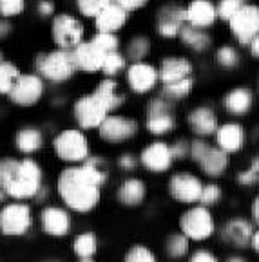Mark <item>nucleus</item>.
I'll return each instance as SVG.
<instances>
[{
	"label": "nucleus",
	"instance_id": "nucleus-54",
	"mask_svg": "<svg viewBox=\"0 0 259 262\" xmlns=\"http://www.w3.org/2000/svg\"><path fill=\"white\" fill-rule=\"evenodd\" d=\"M227 262H247V260H245V258H241V257H230Z\"/></svg>",
	"mask_w": 259,
	"mask_h": 262
},
{
	"label": "nucleus",
	"instance_id": "nucleus-48",
	"mask_svg": "<svg viewBox=\"0 0 259 262\" xmlns=\"http://www.w3.org/2000/svg\"><path fill=\"white\" fill-rule=\"evenodd\" d=\"M118 166H120L122 170H125V172H132V170L138 166V159H136V156L132 154H122L120 158H118Z\"/></svg>",
	"mask_w": 259,
	"mask_h": 262
},
{
	"label": "nucleus",
	"instance_id": "nucleus-35",
	"mask_svg": "<svg viewBox=\"0 0 259 262\" xmlns=\"http://www.w3.org/2000/svg\"><path fill=\"white\" fill-rule=\"evenodd\" d=\"M192 87H194V80L192 78H187V80L176 81V83L163 85L162 96L167 98L169 101H178L189 96V94L192 93Z\"/></svg>",
	"mask_w": 259,
	"mask_h": 262
},
{
	"label": "nucleus",
	"instance_id": "nucleus-5",
	"mask_svg": "<svg viewBox=\"0 0 259 262\" xmlns=\"http://www.w3.org/2000/svg\"><path fill=\"white\" fill-rule=\"evenodd\" d=\"M49 35L56 49L73 51L85 40V26L78 16H74V13L58 11L51 18Z\"/></svg>",
	"mask_w": 259,
	"mask_h": 262
},
{
	"label": "nucleus",
	"instance_id": "nucleus-22",
	"mask_svg": "<svg viewBox=\"0 0 259 262\" xmlns=\"http://www.w3.org/2000/svg\"><path fill=\"white\" fill-rule=\"evenodd\" d=\"M187 120H189V125L194 130V134L203 136V138L216 134L217 127H220L216 112L210 107H207V105L192 108V111L189 112V118H187Z\"/></svg>",
	"mask_w": 259,
	"mask_h": 262
},
{
	"label": "nucleus",
	"instance_id": "nucleus-6",
	"mask_svg": "<svg viewBox=\"0 0 259 262\" xmlns=\"http://www.w3.org/2000/svg\"><path fill=\"white\" fill-rule=\"evenodd\" d=\"M71 116H73L74 123L78 125L80 130H98V127L109 116V111L100 101V98L94 93H91L82 94L80 98L73 101Z\"/></svg>",
	"mask_w": 259,
	"mask_h": 262
},
{
	"label": "nucleus",
	"instance_id": "nucleus-19",
	"mask_svg": "<svg viewBox=\"0 0 259 262\" xmlns=\"http://www.w3.org/2000/svg\"><path fill=\"white\" fill-rule=\"evenodd\" d=\"M129 20V13H125L122 8H118L116 4H109L104 11H100L93 18V26L96 33H114L118 35V31H122Z\"/></svg>",
	"mask_w": 259,
	"mask_h": 262
},
{
	"label": "nucleus",
	"instance_id": "nucleus-55",
	"mask_svg": "<svg viewBox=\"0 0 259 262\" xmlns=\"http://www.w3.org/2000/svg\"><path fill=\"white\" fill-rule=\"evenodd\" d=\"M6 58H4V51H2V47H0V62H4Z\"/></svg>",
	"mask_w": 259,
	"mask_h": 262
},
{
	"label": "nucleus",
	"instance_id": "nucleus-17",
	"mask_svg": "<svg viewBox=\"0 0 259 262\" xmlns=\"http://www.w3.org/2000/svg\"><path fill=\"white\" fill-rule=\"evenodd\" d=\"M138 161L147 170H151V172L162 173V172H167V170L172 166L174 159H172V154H170L169 143L152 141L142 150Z\"/></svg>",
	"mask_w": 259,
	"mask_h": 262
},
{
	"label": "nucleus",
	"instance_id": "nucleus-46",
	"mask_svg": "<svg viewBox=\"0 0 259 262\" xmlns=\"http://www.w3.org/2000/svg\"><path fill=\"white\" fill-rule=\"evenodd\" d=\"M170 147V154H172V159H185L189 158L190 154V141H187V139H178V141H174L172 145H169Z\"/></svg>",
	"mask_w": 259,
	"mask_h": 262
},
{
	"label": "nucleus",
	"instance_id": "nucleus-31",
	"mask_svg": "<svg viewBox=\"0 0 259 262\" xmlns=\"http://www.w3.org/2000/svg\"><path fill=\"white\" fill-rule=\"evenodd\" d=\"M145 127L154 136H167L174 130L176 118L172 112H158V114H147Z\"/></svg>",
	"mask_w": 259,
	"mask_h": 262
},
{
	"label": "nucleus",
	"instance_id": "nucleus-20",
	"mask_svg": "<svg viewBox=\"0 0 259 262\" xmlns=\"http://www.w3.org/2000/svg\"><path fill=\"white\" fill-rule=\"evenodd\" d=\"M217 20L216 4L212 0H190L187 6V24L197 29H209Z\"/></svg>",
	"mask_w": 259,
	"mask_h": 262
},
{
	"label": "nucleus",
	"instance_id": "nucleus-30",
	"mask_svg": "<svg viewBox=\"0 0 259 262\" xmlns=\"http://www.w3.org/2000/svg\"><path fill=\"white\" fill-rule=\"evenodd\" d=\"M151 49H152V42L149 36L136 35L127 42L125 51H124V56L127 58V62H131V63L145 62V58L151 54Z\"/></svg>",
	"mask_w": 259,
	"mask_h": 262
},
{
	"label": "nucleus",
	"instance_id": "nucleus-41",
	"mask_svg": "<svg viewBox=\"0 0 259 262\" xmlns=\"http://www.w3.org/2000/svg\"><path fill=\"white\" fill-rule=\"evenodd\" d=\"M245 4V0H220L216 4V15L217 20L221 22H227L236 15L241 9V6Z\"/></svg>",
	"mask_w": 259,
	"mask_h": 262
},
{
	"label": "nucleus",
	"instance_id": "nucleus-18",
	"mask_svg": "<svg viewBox=\"0 0 259 262\" xmlns=\"http://www.w3.org/2000/svg\"><path fill=\"white\" fill-rule=\"evenodd\" d=\"M192 62L185 56H167L162 60L158 69V76L162 85L176 83V81L192 78Z\"/></svg>",
	"mask_w": 259,
	"mask_h": 262
},
{
	"label": "nucleus",
	"instance_id": "nucleus-3",
	"mask_svg": "<svg viewBox=\"0 0 259 262\" xmlns=\"http://www.w3.org/2000/svg\"><path fill=\"white\" fill-rule=\"evenodd\" d=\"M35 73L42 78L46 83L62 85L73 80L78 73L74 67L71 51L66 49H51L35 56Z\"/></svg>",
	"mask_w": 259,
	"mask_h": 262
},
{
	"label": "nucleus",
	"instance_id": "nucleus-24",
	"mask_svg": "<svg viewBox=\"0 0 259 262\" xmlns=\"http://www.w3.org/2000/svg\"><path fill=\"white\" fill-rule=\"evenodd\" d=\"M196 163L200 165L201 172L207 173L209 178H220L228 166V154L221 150L220 147L209 145Z\"/></svg>",
	"mask_w": 259,
	"mask_h": 262
},
{
	"label": "nucleus",
	"instance_id": "nucleus-21",
	"mask_svg": "<svg viewBox=\"0 0 259 262\" xmlns=\"http://www.w3.org/2000/svg\"><path fill=\"white\" fill-rule=\"evenodd\" d=\"M44 143H46V138H44L42 128L35 127V125H26V127L18 128L15 134V148L26 158L42 150Z\"/></svg>",
	"mask_w": 259,
	"mask_h": 262
},
{
	"label": "nucleus",
	"instance_id": "nucleus-47",
	"mask_svg": "<svg viewBox=\"0 0 259 262\" xmlns=\"http://www.w3.org/2000/svg\"><path fill=\"white\" fill-rule=\"evenodd\" d=\"M112 4H116L118 8H122L125 13H134L143 9L151 0H111Z\"/></svg>",
	"mask_w": 259,
	"mask_h": 262
},
{
	"label": "nucleus",
	"instance_id": "nucleus-2",
	"mask_svg": "<svg viewBox=\"0 0 259 262\" xmlns=\"http://www.w3.org/2000/svg\"><path fill=\"white\" fill-rule=\"evenodd\" d=\"M0 188L13 201L36 199L44 188L42 166L33 158L0 159Z\"/></svg>",
	"mask_w": 259,
	"mask_h": 262
},
{
	"label": "nucleus",
	"instance_id": "nucleus-39",
	"mask_svg": "<svg viewBox=\"0 0 259 262\" xmlns=\"http://www.w3.org/2000/svg\"><path fill=\"white\" fill-rule=\"evenodd\" d=\"M216 62L220 63L223 69H234V67L240 66L241 56H240V53H237L236 47L223 46L216 51Z\"/></svg>",
	"mask_w": 259,
	"mask_h": 262
},
{
	"label": "nucleus",
	"instance_id": "nucleus-10",
	"mask_svg": "<svg viewBox=\"0 0 259 262\" xmlns=\"http://www.w3.org/2000/svg\"><path fill=\"white\" fill-rule=\"evenodd\" d=\"M228 27L241 46H248L259 35V6L245 2L240 11L228 20Z\"/></svg>",
	"mask_w": 259,
	"mask_h": 262
},
{
	"label": "nucleus",
	"instance_id": "nucleus-37",
	"mask_svg": "<svg viewBox=\"0 0 259 262\" xmlns=\"http://www.w3.org/2000/svg\"><path fill=\"white\" fill-rule=\"evenodd\" d=\"M165 251L169 253V257L180 258L183 255L189 253V239L183 233H172L167 237L165 243Z\"/></svg>",
	"mask_w": 259,
	"mask_h": 262
},
{
	"label": "nucleus",
	"instance_id": "nucleus-43",
	"mask_svg": "<svg viewBox=\"0 0 259 262\" xmlns=\"http://www.w3.org/2000/svg\"><path fill=\"white\" fill-rule=\"evenodd\" d=\"M220 199H221V188L217 185H214V183H210V185H203V190H201V195L197 203L207 208V206L216 205Z\"/></svg>",
	"mask_w": 259,
	"mask_h": 262
},
{
	"label": "nucleus",
	"instance_id": "nucleus-26",
	"mask_svg": "<svg viewBox=\"0 0 259 262\" xmlns=\"http://www.w3.org/2000/svg\"><path fill=\"white\" fill-rule=\"evenodd\" d=\"M252 235H254V228L243 217H236V219L228 221L223 226V239L228 244H232V246H248V243L252 241Z\"/></svg>",
	"mask_w": 259,
	"mask_h": 262
},
{
	"label": "nucleus",
	"instance_id": "nucleus-28",
	"mask_svg": "<svg viewBox=\"0 0 259 262\" xmlns=\"http://www.w3.org/2000/svg\"><path fill=\"white\" fill-rule=\"evenodd\" d=\"M252 103H254V96H252L250 89H247V87H236L230 93H227V96L223 100L227 112L232 116L247 114L252 108Z\"/></svg>",
	"mask_w": 259,
	"mask_h": 262
},
{
	"label": "nucleus",
	"instance_id": "nucleus-15",
	"mask_svg": "<svg viewBox=\"0 0 259 262\" xmlns=\"http://www.w3.org/2000/svg\"><path fill=\"white\" fill-rule=\"evenodd\" d=\"M125 76H127V83L134 94L151 93L160 81L158 69L147 62L131 63L125 71Z\"/></svg>",
	"mask_w": 259,
	"mask_h": 262
},
{
	"label": "nucleus",
	"instance_id": "nucleus-45",
	"mask_svg": "<svg viewBox=\"0 0 259 262\" xmlns=\"http://www.w3.org/2000/svg\"><path fill=\"white\" fill-rule=\"evenodd\" d=\"M237 181H240L241 185H245V186L254 185V183L259 181V158L254 159V163H252L250 168L243 170V172L237 176Z\"/></svg>",
	"mask_w": 259,
	"mask_h": 262
},
{
	"label": "nucleus",
	"instance_id": "nucleus-32",
	"mask_svg": "<svg viewBox=\"0 0 259 262\" xmlns=\"http://www.w3.org/2000/svg\"><path fill=\"white\" fill-rule=\"evenodd\" d=\"M98 250V239L93 231H82L73 241V253L78 258H93Z\"/></svg>",
	"mask_w": 259,
	"mask_h": 262
},
{
	"label": "nucleus",
	"instance_id": "nucleus-4",
	"mask_svg": "<svg viewBox=\"0 0 259 262\" xmlns=\"http://www.w3.org/2000/svg\"><path fill=\"white\" fill-rule=\"evenodd\" d=\"M54 156L67 165H80L91 156V143L80 128H64L53 139Z\"/></svg>",
	"mask_w": 259,
	"mask_h": 262
},
{
	"label": "nucleus",
	"instance_id": "nucleus-1",
	"mask_svg": "<svg viewBox=\"0 0 259 262\" xmlns=\"http://www.w3.org/2000/svg\"><path fill=\"white\" fill-rule=\"evenodd\" d=\"M109 173L104 168V159L87 158L80 165H69L58 173L56 192L62 203L76 213L93 212L100 203L102 186Z\"/></svg>",
	"mask_w": 259,
	"mask_h": 262
},
{
	"label": "nucleus",
	"instance_id": "nucleus-12",
	"mask_svg": "<svg viewBox=\"0 0 259 262\" xmlns=\"http://www.w3.org/2000/svg\"><path fill=\"white\" fill-rule=\"evenodd\" d=\"M201 190H203V183L190 172H176L169 179V193L172 195V199L185 203V205L197 203Z\"/></svg>",
	"mask_w": 259,
	"mask_h": 262
},
{
	"label": "nucleus",
	"instance_id": "nucleus-29",
	"mask_svg": "<svg viewBox=\"0 0 259 262\" xmlns=\"http://www.w3.org/2000/svg\"><path fill=\"white\" fill-rule=\"evenodd\" d=\"M183 42V46H187L189 49L196 51V53H201V51H207L210 46H212V38H210L209 31L207 29H197V27H192L189 24H185L178 36Z\"/></svg>",
	"mask_w": 259,
	"mask_h": 262
},
{
	"label": "nucleus",
	"instance_id": "nucleus-23",
	"mask_svg": "<svg viewBox=\"0 0 259 262\" xmlns=\"http://www.w3.org/2000/svg\"><path fill=\"white\" fill-rule=\"evenodd\" d=\"M216 141L217 147L227 154L240 152L245 145V128L240 123H225L220 125L216 130Z\"/></svg>",
	"mask_w": 259,
	"mask_h": 262
},
{
	"label": "nucleus",
	"instance_id": "nucleus-7",
	"mask_svg": "<svg viewBox=\"0 0 259 262\" xmlns=\"http://www.w3.org/2000/svg\"><path fill=\"white\" fill-rule=\"evenodd\" d=\"M33 210L24 201H11L0 208V231L8 237H22L33 228Z\"/></svg>",
	"mask_w": 259,
	"mask_h": 262
},
{
	"label": "nucleus",
	"instance_id": "nucleus-57",
	"mask_svg": "<svg viewBox=\"0 0 259 262\" xmlns=\"http://www.w3.org/2000/svg\"><path fill=\"white\" fill-rule=\"evenodd\" d=\"M42 262H58V260H42Z\"/></svg>",
	"mask_w": 259,
	"mask_h": 262
},
{
	"label": "nucleus",
	"instance_id": "nucleus-8",
	"mask_svg": "<svg viewBox=\"0 0 259 262\" xmlns=\"http://www.w3.org/2000/svg\"><path fill=\"white\" fill-rule=\"evenodd\" d=\"M44 94H46V81L36 73H22L13 85L11 93L8 94V100L15 107L31 108L40 103Z\"/></svg>",
	"mask_w": 259,
	"mask_h": 262
},
{
	"label": "nucleus",
	"instance_id": "nucleus-11",
	"mask_svg": "<svg viewBox=\"0 0 259 262\" xmlns=\"http://www.w3.org/2000/svg\"><path fill=\"white\" fill-rule=\"evenodd\" d=\"M138 121L122 114H109L104 123L98 127V136L105 143H125L138 134Z\"/></svg>",
	"mask_w": 259,
	"mask_h": 262
},
{
	"label": "nucleus",
	"instance_id": "nucleus-9",
	"mask_svg": "<svg viewBox=\"0 0 259 262\" xmlns=\"http://www.w3.org/2000/svg\"><path fill=\"white\" fill-rule=\"evenodd\" d=\"M180 228L182 233L189 241H205L212 237L216 224H214L212 213L205 206H192L189 208L180 219Z\"/></svg>",
	"mask_w": 259,
	"mask_h": 262
},
{
	"label": "nucleus",
	"instance_id": "nucleus-33",
	"mask_svg": "<svg viewBox=\"0 0 259 262\" xmlns=\"http://www.w3.org/2000/svg\"><path fill=\"white\" fill-rule=\"evenodd\" d=\"M20 74H22V71L16 63L9 62V60L0 62V96H8L11 93L13 85L18 80Z\"/></svg>",
	"mask_w": 259,
	"mask_h": 262
},
{
	"label": "nucleus",
	"instance_id": "nucleus-49",
	"mask_svg": "<svg viewBox=\"0 0 259 262\" xmlns=\"http://www.w3.org/2000/svg\"><path fill=\"white\" fill-rule=\"evenodd\" d=\"M189 262H220L217 257L209 250H197L190 255V260Z\"/></svg>",
	"mask_w": 259,
	"mask_h": 262
},
{
	"label": "nucleus",
	"instance_id": "nucleus-27",
	"mask_svg": "<svg viewBox=\"0 0 259 262\" xmlns=\"http://www.w3.org/2000/svg\"><path fill=\"white\" fill-rule=\"evenodd\" d=\"M145 195H147V186L142 179H136V178H129L125 179L124 183L120 185L116 192V197L124 206H140L145 201Z\"/></svg>",
	"mask_w": 259,
	"mask_h": 262
},
{
	"label": "nucleus",
	"instance_id": "nucleus-36",
	"mask_svg": "<svg viewBox=\"0 0 259 262\" xmlns=\"http://www.w3.org/2000/svg\"><path fill=\"white\" fill-rule=\"evenodd\" d=\"M111 0H74V8L82 18L93 20L100 11H104Z\"/></svg>",
	"mask_w": 259,
	"mask_h": 262
},
{
	"label": "nucleus",
	"instance_id": "nucleus-42",
	"mask_svg": "<svg viewBox=\"0 0 259 262\" xmlns=\"http://www.w3.org/2000/svg\"><path fill=\"white\" fill-rule=\"evenodd\" d=\"M124 262H156V255L147 246L136 244L125 253Z\"/></svg>",
	"mask_w": 259,
	"mask_h": 262
},
{
	"label": "nucleus",
	"instance_id": "nucleus-53",
	"mask_svg": "<svg viewBox=\"0 0 259 262\" xmlns=\"http://www.w3.org/2000/svg\"><path fill=\"white\" fill-rule=\"evenodd\" d=\"M252 248L259 253V231H254V235H252V241H250Z\"/></svg>",
	"mask_w": 259,
	"mask_h": 262
},
{
	"label": "nucleus",
	"instance_id": "nucleus-16",
	"mask_svg": "<svg viewBox=\"0 0 259 262\" xmlns=\"http://www.w3.org/2000/svg\"><path fill=\"white\" fill-rule=\"evenodd\" d=\"M71 56H73L74 67L78 73H100L105 53L96 43L91 42V38H85L71 51Z\"/></svg>",
	"mask_w": 259,
	"mask_h": 262
},
{
	"label": "nucleus",
	"instance_id": "nucleus-25",
	"mask_svg": "<svg viewBox=\"0 0 259 262\" xmlns=\"http://www.w3.org/2000/svg\"><path fill=\"white\" fill-rule=\"evenodd\" d=\"M93 93L100 98V101L105 105L109 114H114L125 101V96L120 93L118 81L114 80V78H102V80L98 81L96 87H94Z\"/></svg>",
	"mask_w": 259,
	"mask_h": 262
},
{
	"label": "nucleus",
	"instance_id": "nucleus-40",
	"mask_svg": "<svg viewBox=\"0 0 259 262\" xmlns=\"http://www.w3.org/2000/svg\"><path fill=\"white\" fill-rule=\"evenodd\" d=\"M27 0H0V16L2 18H18L26 13Z\"/></svg>",
	"mask_w": 259,
	"mask_h": 262
},
{
	"label": "nucleus",
	"instance_id": "nucleus-52",
	"mask_svg": "<svg viewBox=\"0 0 259 262\" xmlns=\"http://www.w3.org/2000/svg\"><path fill=\"white\" fill-rule=\"evenodd\" d=\"M252 217H254L255 223H259V195L254 199V205H252Z\"/></svg>",
	"mask_w": 259,
	"mask_h": 262
},
{
	"label": "nucleus",
	"instance_id": "nucleus-44",
	"mask_svg": "<svg viewBox=\"0 0 259 262\" xmlns=\"http://www.w3.org/2000/svg\"><path fill=\"white\" fill-rule=\"evenodd\" d=\"M58 13L56 0H36L35 2V15L42 20H51Z\"/></svg>",
	"mask_w": 259,
	"mask_h": 262
},
{
	"label": "nucleus",
	"instance_id": "nucleus-34",
	"mask_svg": "<svg viewBox=\"0 0 259 262\" xmlns=\"http://www.w3.org/2000/svg\"><path fill=\"white\" fill-rule=\"evenodd\" d=\"M127 58L124 56L122 51H116V53L105 54L100 73L104 74V78H114L120 73H124V71H127Z\"/></svg>",
	"mask_w": 259,
	"mask_h": 262
},
{
	"label": "nucleus",
	"instance_id": "nucleus-13",
	"mask_svg": "<svg viewBox=\"0 0 259 262\" xmlns=\"http://www.w3.org/2000/svg\"><path fill=\"white\" fill-rule=\"evenodd\" d=\"M187 24V8L183 6H163L156 15V33L162 38H176Z\"/></svg>",
	"mask_w": 259,
	"mask_h": 262
},
{
	"label": "nucleus",
	"instance_id": "nucleus-50",
	"mask_svg": "<svg viewBox=\"0 0 259 262\" xmlns=\"http://www.w3.org/2000/svg\"><path fill=\"white\" fill-rule=\"evenodd\" d=\"M13 35V24L11 20L0 16V40H8Z\"/></svg>",
	"mask_w": 259,
	"mask_h": 262
},
{
	"label": "nucleus",
	"instance_id": "nucleus-38",
	"mask_svg": "<svg viewBox=\"0 0 259 262\" xmlns=\"http://www.w3.org/2000/svg\"><path fill=\"white\" fill-rule=\"evenodd\" d=\"M91 42L96 43L105 54L116 53V51H120V47H122L120 36L114 35V33H94V35L91 36Z\"/></svg>",
	"mask_w": 259,
	"mask_h": 262
},
{
	"label": "nucleus",
	"instance_id": "nucleus-56",
	"mask_svg": "<svg viewBox=\"0 0 259 262\" xmlns=\"http://www.w3.org/2000/svg\"><path fill=\"white\" fill-rule=\"evenodd\" d=\"M78 262H94V260H93V258H80Z\"/></svg>",
	"mask_w": 259,
	"mask_h": 262
},
{
	"label": "nucleus",
	"instance_id": "nucleus-14",
	"mask_svg": "<svg viewBox=\"0 0 259 262\" xmlns=\"http://www.w3.org/2000/svg\"><path fill=\"white\" fill-rule=\"evenodd\" d=\"M40 228L49 237H67L73 228V221L66 208L62 206H46L40 212Z\"/></svg>",
	"mask_w": 259,
	"mask_h": 262
},
{
	"label": "nucleus",
	"instance_id": "nucleus-51",
	"mask_svg": "<svg viewBox=\"0 0 259 262\" xmlns=\"http://www.w3.org/2000/svg\"><path fill=\"white\" fill-rule=\"evenodd\" d=\"M248 46H250V53H252V56H254V58H259V35L255 36V38L252 40V42L248 43Z\"/></svg>",
	"mask_w": 259,
	"mask_h": 262
}]
</instances>
